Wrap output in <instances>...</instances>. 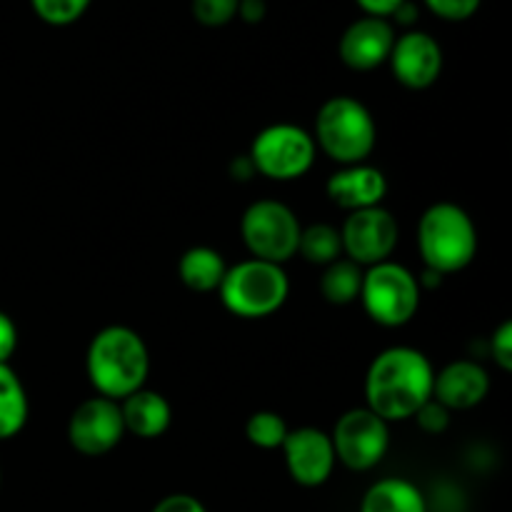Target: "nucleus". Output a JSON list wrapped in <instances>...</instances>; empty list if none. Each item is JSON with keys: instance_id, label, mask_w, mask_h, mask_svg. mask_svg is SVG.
<instances>
[{"instance_id": "f257e3e1", "label": "nucleus", "mask_w": 512, "mask_h": 512, "mask_svg": "<svg viewBox=\"0 0 512 512\" xmlns=\"http://www.w3.org/2000/svg\"><path fill=\"white\" fill-rule=\"evenodd\" d=\"M435 370L428 355L408 345L383 350L365 375V408L385 423H400L433 398Z\"/></svg>"}, {"instance_id": "f03ea898", "label": "nucleus", "mask_w": 512, "mask_h": 512, "mask_svg": "<svg viewBox=\"0 0 512 512\" xmlns=\"http://www.w3.org/2000/svg\"><path fill=\"white\" fill-rule=\"evenodd\" d=\"M85 373L100 398L120 403L135 390L145 388L150 375L148 345L128 325H108L90 340Z\"/></svg>"}, {"instance_id": "7ed1b4c3", "label": "nucleus", "mask_w": 512, "mask_h": 512, "mask_svg": "<svg viewBox=\"0 0 512 512\" xmlns=\"http://www.w3.org/2000/svg\"><path fill=\"white\" fill-rule=\"evenodd\" d=\"M418 250L425 268L438 275L460 273L478 255V228L460 205L435 203L418 223Z\"/></svg>"}, {"instance_id": "20e7f679", "label": "nucleus", "mask_w": 512, "mask_h": 512, "mask_svg": "<svg viewBox=\"0 0 512 512\" xmlns=\"http://www.w3.org/2000/svg\"><path fill=\"white\" fill-rule=\"evenodd\" d=\"M315 148L340 165L365 163L378 143V125L368 105L353 95H335L315 115Z\"/></svg>"}, {"instance_id": "39448f33", "label": "nucleus", "mask_w": 512, "mask_h": 512, "mask_svg": "<svg viewBox=\"0 0 512 512\" xmlns=\"http://www.w3.org/2000/svg\"><path fill=\"white\" fill-rule=\"evenodd\" d=\"M218 293L228 313L258 320L283 308L290 295V280L283 265L248 258L228 268Z\"/></svg>"}, {"instance_id": "423d86ee", "label": "nucleus", "mask_w": 512, "mask_h": 512, "mask_svg": "<svg viewBox=\"0 0 512 512\" xmlns=\"http://www.w3.org/2000/svg\"><path fill=\"white\" fill-rule=\"evenodd\" d=\"M360 303L373 323L403 328L420 308V280L405 265L385 260L363 270Z\"/></svg>"}, {"instance_id": "0eeeda50", "label": "nucleus", "mask_w": 512, "mask_h": 512, "mask_svg": "<svg viewBox=\"0 0 512 512\" xmlns=\"http://www.w3.org/2000/svg\"><path fill=\"white\" fill-rule=\"evenodd\" d=\"M300 225L295 210L280 200H255L248 205L240 220V235L255 260L285 265L293 255H298Z\"/></svg>"}, {"instance_id": "6e6552de", "label": "nucleus", "mask_w": 512, "mask_h": 512, "mask_svg": "<svg viewBox=\"0 0 512 512\" xmlns=\"http://www.w3.org/2000/svg\"><path fill=\"white\" fill-rule=\"evenodd\" d=\"M313 135L295 123H273L255 135L250 145V165L255 173L278 183L298 180L315 165Z\"/></svg>"}, {"instance_id": "1a4fd4ad", "label": "nucleus", "mask_w": 512, "mask_h": 512, "mask_svg": "<svg viewBox=\"0 0 512 512\" xmlns=\"http://www.w3.org/2000/svg\"><path fill=\"white\" fill-rule=\"evenodd\" d=\"M333 450L338 463L348 470L365 473L383 463L390 450V423L368 408H353L335 423Z\"/></svg>"}, {"instance_id": "9d476101", "label": "nucleus", "mask_w": 512, "mask_h": 512, "mask_svg": "<svg viewBox=\"0 0 512 512\" xmlns=\"http://www.w3.org/2000/svg\"><path fill=\"white\" fill-rule=\"evenodd\" d=\"M398 238V220L383 205L348 213L343 228H340L343 255L358 263L360 268H370V265L390 260L395 245H398Z\"/></svg>"}, {"instance_id": "9b49d317", "label": "nucleus", "mask_w": 512, "mask_h": 512, "mask_svg": "<svg viewBox=\"0 0 512 512\" xmlns=\"http://www.w3.org/2000/svg\"><path fill=\"white\" fill-rule=\"evenodd\" d=\"M125 435L120 403L110 398L83 400L78 408L70 413L68 420V443L85 458H100L110 450L118 448Z\"/></svg>"}, {"instance_id": "f8f14e48", "label": "nucleus", "mask_w": 512, "mask_h": 512, "mask_svg": "<svg viewBox=\"0 0 512 512\" xmlns=\"http://www.w3.org/2000/svg\"><path fill=\"white\" fill-rule=\"evenodd\" d=\"M285 468L290 478L303 488H320L333 478L338 465L333 440L320 428H295L290 430L283 443Z\"/></svg>"}, {"instance_id": "ddd939ff", "label": "nucleus", "mask_w": 512, "mask_h": 512, "mask_svg": "<svg viewBox=\"0 0 512 512\" xmlns=\"http://www.w3.org/2000/svg\"><path fill=\"white\" fill-rule=\"evenodd\" d=\"M388 63L400 85L410 90H425L440 78L443 50L433 35L423 30H408L395 38Z\"/></svg>"}, {"instance_id": "4468645a", "label": "nucleus", "mask_w": 512, "mask_h": 512, "mask_svg": "<svg viewBox=\"0 0 512 512\" xmlns=\"http://www.w3.org/2000/svg\"><path fill=\"white\" fill-rule=\"evenodd\" d=\"M395 38L398 35H395L390 20L363 15L345 28L343 38H340V60L350 70H360V73L375 70L388 63Z\"/></svg>"}, {"instance_id": "2eb2a0df", "label": "nucleus", "mask_w": 512, "mask_h": 512, "mask_svg": "<svg viewBox=\"0 0 512 512\" xmlns=\"http://www.w3.org/2000/svg\"><path fill=\"white\" fill-rule=\"evenodd\" d=\"M325 193L338 208L355 213V210L383 205L388 195V178L380 168L368 163L340 165L325 183Z\"/></svg>"}, {"instance_id": "dca6fc26", "label": "nucleus", "mask_w": 512, "mask_h": 512, "mask_svg": "<svg viewBox=\"0 0 512 512\" xmlns=\"http://www.w3.org/2000/svg\"><path fill=\"white\" fill-rule=\"evenodd\" d=\"M490 393V375L475 360H455L445 365L433 380V398L440 405L455 410H470L483 403Z\"/></svg>"}, {"instance_id": "f3484780", "label": "nucleus", "mask_w": 512, "mask_h": 512, "mask_svg": "<svg viewBox=\"0 0 512 512\" xmlns=\"http://www.w3.org/2000/svg\"><path fill=\"white\" fill-rule=\"evenodd\" d=\"M120 415H123L125 433H133L140 440L160 438L173 423V408L168 398L148 388L135 390L133 395L120 400Z\"/></svg>"}, {"instance_id": "a211bd4d", "label": "nucleus", "mask_w": 512, "mask_h": 512, "mask_svg": "<svg viewBox=\"0 0 512 512\" xmlns=\"http://www.w3.org/2000/svg\"><path fill=\"white\" fill-rule=\"evenodd\" d=\"M360 512H428V500L410 480L385 478L365 490Z\"/></svg>"}, {"instance_id": "6ab92c4d", "label": "nucleus", "mask_w": 512, "mask_h": 512, "mask_svg": "<svg viewBox=\"0 0 512 512\" xmlns=\"http://www.w3.org/2000/svg\"><path fill=\"white\" fill-rule=\"evenodd\" d=\"M225 273H228L225 258L215 248H208V245L188 248L178 260L180 280L193 293H213V290H218Z\"/></svg>"}, {"instance_id": "aec40b11", "label": "nucleus", "mask_w": 512, "mask_h": 512, "mask_svg": "<svg viewBox=\"0 0 512 512\" xmlns=\"http://www.w3.org/2000/svg\"><path fill=\"white\" fill-rule=\"evenodd\" d=\"M30 415L28 393L10 365H0V440H10L25 428Z\"/></svg>"}, {"instance_id": "412c9836", "label": "nucleus", "mask_w": 512, "mask_h": 512, "mask_svg": "<svg viewBox=\"0 0 512 512\" xmlns=\"http://www.w3.org/2000/svg\"><path fill=\"white\" fill-rule=\"evenodd\" d=\"M363 270L358 263L348 258H340L335 263L325 265L320 275V293L333 305H350L360 298L363 288Z\"/></svg>"}, {"instance_id": "4be33fe9", "label": "nucleus", "mask_w": 512, "mask_h": 512, "mask_svg": "<svg viewBox=\"0 0 512 512\" xmlns=\"http://www.w3.org/2000/svg\"><path fill=\"white\" fill-rule=\"evenodd\" d=\"M298 255H303L308 263L325 265L335 263L343 258V240H340V228H333L328 223H313L300 230Z\"/></svg>"}, {"instance_id": "5701e85b", "label": "nucleus", "mask_w": 512, "mask_h": 512, "mask_svg": "<svg viewBox=\"0 0 512 512\" xmlns=\"http://www.w3.org/2000/svg\"><path fill=\"white\" fill-rule=\"evenodd\" d=\"M288 433L290 428L285 418L273 410H258L245 420V438L260 450H280Z\"/></svg>"}, {"instance_id": "b1692460", "label": "nucleus", "mask_w": 512, "mask_h": 512, "mask_svg": "<svg viewBox=\"0 0 512 512\" xmlns=\"http://www.w3.org/2000/svg\"><path fill=\"white\" fill-rule=\"evenodd\" d=\"M90 3L93 0H30L35 15L43 23L55 25V28H63V25H70L83 18Z\"/></svg>"}, {"instance_id": "393cba45", "label": "nucleus", "mask_w": 512, "mask_h": 512, "mask_svg": "<svg viewBox=\"0 0 512 512\" xmlns=\"http://www.w3.org/2000/svg\"><path fill=\"white\" fill-rule=\"evenodd\" d=\"M240 0H193V18L205 28H223L238 18Z\"/></svg>"}, {"instance_id": "a878e982", "label": "nucleus", "mask_w": 512, "mask_h": 512, "mask_svg": "<svg viewBox=\"0 0 512 512\" xmlns=\"http://www.w3.org/2000/svg\"><path fill=\"white\" fill-rule=\"evenodd\" d=\"M418 428L428 435H443L445 430L450 428V420H453V413H450L445 405H440L438 400L430 398L428 403H423L418 408V413L413 415Z\"/></svg>"}, {"instance_id": "bb28decb", "label": "nucleus", "mask_w": 512, "mask_h": 512, "mask_svg": "<svg viewBox=\"0 0 512 512\" xmlns=\"http://www.w3.org/2000/svg\"><path fill=\"white\" fill-rule=\"evenodd\" d=\"M480 3L483 0H425L430 10H433L438 18L450 20V23H460V20H468L478 13Z\"/></svg>"}, {"instance_id": "cd10ccee", "label": "nucleus", "mask_w": 512, "mask_h": 512, "mask_svg": "<svg viewBox=\"0 0 512 512\" xmlns=\"http://www.w3.org/2000/svg\"><path fill=\"white\" fill-rule=\"evenodd\" d=\"M490 353H493V360L498 363L500 370L510 373L512 370V323L505 320L500 323V328L493 333V340H490Z\"/></svg>"}, {"instance_id": "c85d7f7f", "label": "nucleus", "mask_w": 512, "mask_h": 512, "mask_svg": "<svg viewBox=\"0 0 512 512\" xmlns=\"http://www.w3.org/2000/svg\"><path fill=\"white\" fill-rule=\"evenodd\" d=\"M150 512H208V508L198 498H193V495L173 493L160 500Z\"/></svg>"}, {"instance_id": "c756f323", "label": "nucleus", "mask_w": 512, "mask_h": 512, "mask_svg": "<svg viewBox=\"0 0 512 512\" xmlns=\"http://www.w3.org/2000/svg\"><path fill=\"white\" fill-rule=\"evenodd\" d=\"M15 348H18V328H15L13 318L0 310V365H8Z\"/></svg>"}, {"instance_id": "7c9ffc66", "label": "nucleus", "mask_w": 512, "mask_h": 512, "mask_svg": "<svg viewBox=\"0 0 512 512\" xmlns=\"http://www.w3.org/2000/svg\"><path fill=\"white\" fill-rule=\"evenodd\" d=\"M355 3H358L360 10H363L365 15H370V18L390 20L395 10H398L405 0H355Z\"/></svg>"}, {"instance_id": "2f4dec72", "label": "nucleus", "mask_w": 512, "mask_h": 512, "mask_svg": "<svg viewBox=\"0 0 512 512\" xmlns=\"http://www.w3.org/2000/svg\"><path fill=\"white\" fill-rule=\"evenodd\" d=\"M265 13H268L265 0H240L238 3V18L245 20V23H260Z\"/></svg>"}, {"instance_id": "473e14b6", "label": "nucleus", "mask_w": 512, "mask_h": 512, "mask_svg": "<svg viewBox=\"0 0 512 512\" xmlns=\"http://www.w3.org/2000/svg\"><path fill=\"white\" fill-rule=\"evenodd\" d=\"M415 18H418V10H415V5H410L408 0H405V3L400 5V8L393 13V20H395V23H400V25L413 23Z\"/></svg>"}]
</instances>
